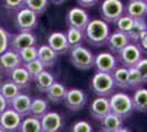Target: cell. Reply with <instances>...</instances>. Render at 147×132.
I'll list each match as a JSON object with an SVG mask.
<instances>
[{
  "label": "cell",
  "instance_id": "cell-46",
  "mask_svg": "<svg viewBox=\"0 0 147 132\" xmlns=\"http://www.w3.org/2000/svg\"><path fill=\"white\" fill-rule=\"evenodd\" d=\"M0 132H5V131H3V129H2L1 127H0Z\"/></svg>",
  "mask_w": 147,
  "mask_h": 132
},
{
  "label": "cell",
  "instance_id": "cell-7",
  "mask_svg": "<svg viewBox=\"0 0 147 132\" xmlns=\"http://www.w3.org/2000/svg\"><path fill=\"white\" fill-rule=\"evenodd\" d=\"M89 21H90V17L82 7H74L67 11L66 24L68 28L85 30Z\"/></svg>",
  "mask_w": 147,
  "mask_h": 132
},
{
  "label": "cell",
  "instance_id": "cell-47",
  "mask_svg": "<svg viewBox=\"0 0 147 132\" xmlns=\"http://www.w3.org/2000/svg\"><path fill=\"white\" fill-rule=\"evenodd\" d=\"M145 3H146V6H147V0H145Z\"/></svg>",
  "mask_w": 147,
  "mask_h": 132
},
{
  "label": "cell",
  "instance_id": "cell-1",
  "mask_svg": "<svg viewBox=\"0 0 147 132\" xmlns=\"http://www.w3.org/2000/svg\"><path fill=\"white\" fill-rule=\"evenodd\" d=\"M84 31H85V39H87L88 43L93 46L105 45L111 33L108 22H105L102 19L90 20Z\"/></svg>",
  "mask_w": 147,
  "mask_h": 132
},
{
  "label": "cell",
  "instance_id": "cell-21",
  "mask_svg": "<svg viewBox=\"0 0 147 132\" xmlns=\"http://www.w3.org/2000/svg\"><path fill=\"white\" fill-rule=\"evenodd\" d=\"M37 60L45 67H52L57 61V54L51 49L49 44H43L37 49Z\"/></svg>",
  "mask_w": 147,
  "mask_h": 132
},
{
  "label": "cell",
  "instance_id": "cell-6",
  "mask_svg": "<svg viewBox=\"0 0 147 132\" xmlns=\"http://www.w3.org/2000/svg\"><path fill=\"white\" fill-rule=\"evenodd\" d=\"M117 55L122 66L129 68V67H135L136 64L143 58V51L141 50L137 43L131 42L126 46H124Z\"/></svg>",
  "mask_w": 147,
  "mask_h": 132
},
{
  "label": "cell",
  "instance_id": "cell-25",
  "mask_svg": "<svg viewBox=\"0 0 147 132\" xmlns=\"http://www.w3.org/2000/svg\"><path fill=\"white\" fill-rule=\"evenodd\" d=\"M35 81V86H36L37 90H40L41 93H46V90L49 89L54 83H55V79H54V76L52 75L47 70H42L37 77L34 79Z\"/></svg>",
  "mask_w": 147,
  "mask_h": 132
},
{
  "label": "cell",
  "instance_id": "cell-12",
  "mask_svg": "<svg viewBox=\"0 0 147 132\" xmlns=\"http://www.w3.org/2000/svg\"><path fill=\"white\" fill-rule=\"evenodd\" d=\"M42 132H58L63 127V117L55 111H47L40 119Z\"/></svg>",
  "mask_w": 147,
  "mask_h": 132
},
{
  "label": "cell",
  "instance_id": "cell-26",
  "mask_svg": "<svg viewBox=\"0 0 147 132\" xmlns=\"http://www.w3.org/2000/svg\"><path fill=\"white\" fill-rule=\"evenodd\" d=\"M47 111H49V104L46 100L41 99V98H35V99L32 100L30 107L31 117H34L36 119H41Z\"/></svg>",
  "mask_w": 147,
  "mask_h": 132
},
{
  "label": "cell",
  "instance_id": "cell-32",
  "mask_svg": "<svg viewBox=\"0 0 147 132\" xmlns=\"http://www.w3.org/2000/svg\"><path fill=\"white\" fill-rule=\"evenodd\" d=\"M49 2V0H24V6L36 14H41L47 9Z\"/></svg>",
  "mask_w": 147,
  "mask_h": 132
},
{
  "label": "cell",
  "instance_id": "cell-42",
  "mask_svg": "<svg viewBox=\"0 0 147 132\" xmlns=\"http://www.w3.org/2000/svg\"><path fill=\"white\" fill-rule=\"evenodd\" d=\"M77 2L82 8H90V7L96 6L99 2V0H77Z\"/></svg>",
  "mask_w": 147,
  "mask_h": 132
},
{
  "label": "cell",
  "instance_id": "cell-3",
  "mask_svg": "<svg viewBox=\"0 0 147 132\" xmlns=\"http://www.w3.org/2000/svg\"><path fill=\"white\" fill-rule=\"evenodd\" d=\"M110 107L111 112L117 114L123 120L131 117V114L134 111L132 98L125 93H117L111 95Z\"/></svg>",
  "mask_w": 147,
  "mask_h": 132
},
{
  "label": "cell",
  "instance_id": "cell-14",
  "mask_svg": "<svg viewBox=\"0 0 147 132\" xmlns=\"http://www.w3.org/2000/svg\"><path fill=\"white\" fill-rule=\"evenodd\" d=\"M89 112L94 119L101 120L108 113L111 112L110 98L109 97H100L98 96L93 99L89 107Z\"/></svg>",
  "mask_w": 147,
  "mask_h": 132
},
{
  "label": "cell",
  "instance_id": "cell-11",
  "mask_svg": "<svg viewBox=\"0 0 147 132\" xmlns=\"http://www.w3.org/2000/svg\"><path fill=\"white\" fill-rule=\"evenodd\" d=\"M22 117L12 108H8L0 114V127L5 132H16L20 128Z\"/></svg>",
  "mask_w": 147,
  "mask_h": 132
},
{
  "label": "cell",
  "instance_id": "cell-29",
  "mask_svg": "<svg viewBox=\"0 0 147 132\" xmlns=\"http://www.w3.org/2000/svg\"><path fill=\"white\" fill-rule=\"evenodd\" d=\"M66 38H67L70 49L78 46V45H81V43L85 40V31L80 29H76V28H68Z\"/></svg>",
  "mask_w": 147,
  "mask_h": 132
},
{
  "label": "cell",
  "instance_id": "cell-33",
  "mask_svg": "<svg viewBox=\"0 0 147 132\" xmlns=\"http://www.w3.org/2000/svg\"><path fill=\"white\" fill-rule=\"evenodd\" d=\"M117 24V29L119 31L124 32L126 34H129V32L132 30L133 24H134V19L132 17L127 16L126 13H124L122 17H120L117 21L115 22Z\"/></svg>",
  "mask_w": 147,
  "mask_h": 132
},
{
  "label": "cell",
  "instance_id": "cell-24",
  "mask_svg": "<svg viewBox=\"0 0 147 132\" xmlns=\"http://www.w3.org/2000/svg\"><path fill=\"white\" fill-rule=\"evenodd\" d=\"M67 93V88L65 87L61 83H54L51 87L46 90V96L54 104H61V101H64L65 96Z\"/></svg>",
  "mask_w": 147,
  "mask_h": 132
},
{
  "label": "cell",
  "instance_id": "cell-17",
  "mask_svg": "<svg viewBox=\"0 0 147 132\" xmlns=\"http://www.w3.org/2000/svg\"><path fill=\"white\" fill-rule=\"evenodd\" d=\"M0 65L2 66V68H5L8 72H11L12 69L21 66L22 61L18 52L13 50H7L0 55Z\"/></svg>",
  "mask_w": 147,
  "mask_h": 132
},
{
  "label": "cell",
  "instance_id": "cell-35",
  "mask_svg": "<svg viewBox=\"0 0 147 132\" xmlns=\"http://www.w3.org/2000/svg\"><path fill=\"white\" fill-rule=\"evenodd\" d=\"M142 76L136 67L129 68V89H137L143 85Z\"/></svg>",
  "mask_w": 147,
  "mask_h": 132
},
{
  "label": "cell",
  "instance_id": "cell-4",
  "mask_svg": "<svg viewBox=\"0 0 147 132\" xmlns=\"http://www.w3.org/2000/svg\"><path fill=\"white\" fill-rule=\"evenodd\" d=\"M70 63L76 68L88 70L94 66V55L87 47L78 45L70 49Z\"/></svg>",
  "mask_w": 147,
  "mask_h": 132
},
{
  "label": "cell",
  "instance_id": "cell-16",
  "mask_svg": "<svg viewBox=\"0 0 147 132\" xmlns=\"http://www.w3.org/2000/svg\"><path fill=\"white\" fill-rule=\"evenodd\" d=\"M11 50L16 52H20L28 46H32L36 44V38L31 32H20L18 34L12 35L10 40Z\"/></svg>",
  "mask_w": 147,
  "mask_h": 132
},
{
  "label": "cell",
  "instance_id": "cell-28",
  "mask_svg": "<svg viewBox=\"0 0 147 132\" xmlns=\"http://www.w3.org/2000/svg\"><path fill=\"white\" fill-rule=\"evenodd\" d=\"M147 30V23L145 19H134V24L132 30L129 32V38L132 43H137L141 35Z\"/></svg>",
  "mask_w": 147,
  "mask_h": 132
},
{
  "label": "cell",
  "instance_id": "cell-43",
  "mask_svg": "<svg viewBox=\"0 0 147 132\" xmlns=\"http://www.w3.org/2000/svg\"><path fill=\"white\" fill-rule=\"evenodd\" d=\"M7 106H8V102H7V100L5 99V97L0 94V114L6 110Z\"/></svg>",
  "mask_w": 147,
  "mask_h": 132
},
{
  "label": "cell",
  "instance_id": "cell-48",
  "mask_svg": "<svg viewBox=\"0 0 147 132\" xmlns=\"http://www.w3.org/2000/svg\"><path fill=\"white\" fill-rule=\"evenodd\" d=\"M129 1H136V0H129Z\"/></svg>",
  "mask_w": 147,
  "mask_h": 132
},
{
  "label": "cell",
  "instance_id": "cell-31",
  "mask_svg": "<svg viewBox=\"0 0 147 132\" xmlns=\"http://www.w3.org/2000/svg\"><path fill=\"white\" fill-rule=\"evenodd\" d=\"M19 129H20V132H42L40 119H36L31 116L23 121H21Z\"/></svg>",
  "mask_w": 147,
  "mask_h": 132
},
{
  "label": "cell",
  "instance_id": "cell-36",
  "mask_svg": "<svg viewBox=\"0 0 147 132\" xmlns=\"http://www.w3.org/2000/svg\"><path fill=\"white\" fill-rule=\"evenodd\" d=\"M20 58L23 63H29L31 61H34L37 58V47L35 45L32 46H28L23 50H21L20 52H18Z\"/></svg>",
  "mask_w": 147,
  "mask_h": 132
},
{
  "label": "cell",
  "instance_id": "cell-9",
  "mask_svg": "<svg viewBox=\"0 0 147 132\" xmlns=\"http://www.w3.org/2000/svg\"><path fill=\"white\" fill-rule=\"evenodd\" d=\"M97 72L113 74L117 68V58L113 53L110 52H101L94 56V66Z\"/></svg>",
  "mask_w": 147,
  "mask_h": 132
},
{
  "label": "cell",
  "instance_id": "cell-10",
  "mask_svg": "<svg viewBox=\"0 0 147 132\" xmlns=\"http://www.w3.org/2000/svg\"><path fill=\"white\" fill-rule=\"evenodd\" d=\"M65 106L71 111H79L86 106L87 95L84 90L78 88L67 89V93L65 96Z\"/></svg>",
  "mask_w": 147,
  "mask_h": 132
},
{
  "label": "cell",
  "instance_id": "cell-8",
  "mask_svg": "<svg viewBox=\"0 0 147 132\" xmlns=\"http://www.w3.org/2000/svg\"><path fill=\"white\" fill-rule=\"evenodd\" d=\"M16 23L20 32H31L37 26V14L26 7L22 8L17 14Z\"/></svg>",
  "mask_w": 147,
  "mask_h": 132
},
{
  "label": "cell",
  "instance_id": "cell-22",
  "mask_svg": "<svg viewBox=\"0 0 147 132\" xmlns=\"http://www.w3.org/2000/svg\"><path fill=\"white\" fill-rule=\"evenodd\" d=\"M133 109L137 112L147 113V89L140 87L135 90L134 95L131 97Z\"/></svg>",
  "mask_w": 147,
  "mask_h": 132
},
{
  "label": "cell",
  "instance_id": "cell-19",
  "mask_svg": "<svg viewBox=\"0 0 147 132\" xmlns=\"http://www.w3.org/2000/svg\"><path fill=\"white\" fill-rule=\"evenodd\" d=\"M125 13L133 19H145L147 17V6L145 0L129 1L125 6Z\"/></svg>",
  "mask_w": 147,
  "mask_h": 132
},
{
  "label": "cell",
  "instance_id": "cell-39",
  "mask_svg": "<svg viewBox=\"0 0 147 132\" xmlns=\"http://www.w3.org/2000/svg\"><path fill=\"white\" fill-rule=\"evenodd\" d=\"M135 67L140 72L143 83H144V84L147 83V58H144V57H143L141 61L136 64Z\"/></svg>",
  "mask_w": 147,
  "mask_h": 132
},
{
  "label": "cell",
  "instance_id": "cell-41",
  "mask_svg": "<svg viewBox=\"0 0 147 132\" xmlns=\"http://www.w3.org/2000/svg\"><path fill=\"white\" fill-rule=\"evenodd\" d=\"M137 44L140 45V47H141V50L143 52H146L147 53V30L141 35V38L138 40Z\"/></svg>",
  "mask_w": 147,
  "mask_h": 132
},
{
  "label": "cell",
  "instance_id": "cell-18",
  "mask_svg": "<svg viewBox=\"0 0 147 132\" xmlns=\"http://www.w3.org/2000/svg\"><path fill=\"white\" fill-rule=\"evenodd\" d=\"M31 102L32 99L28 95L24 94H20L10 102V107L12 108L14 111L21 116V117H25V116H29L30 114V107H31Z\"/></svg>",
  "mask_w": 147,
  "mask_h": 132
},
{
  "label": "cell",
  "instance_id": "cell-45",
  "mask_svg": "<svg viewBox=\"0 0 147 132\" xmlns=\"http://www.w3.org/2000/svg\"><path fill=\"white\" fill-rule=\"evenodd\" d=\"M115 132H132V131L129 130L127 127H124V126H123L122 128H120V129H119L117 131H115Z\"/></svg>",
  "mask_w": 147,
  "mask_h": 132
},
{
  "label": "cell",
  "instance_id": "cell-30",
  "mask_svg": "<svg viewBox=\"0 0 147 132\" xmlns=\"http://www.w3.org/2000/svg\"><path fill=\"white\" fill-rule=\"evenodd\" d=\"M0 94L5 97L8 105H10V102L20 94V88L14 83L7 82L0 87Z\"/></svg>",
  "mask_w": 147,
  "mask_h": 132
},
{
  "label": "cell",
  "instance_id": "cell-44",
  "mask_svg": "<svg viewBox=\"0 0 147 132\" xmlns=\"http://www.w3.org/2000/svg\"><path fill=\"white\" fill-rule=\"evenodd\" d=\"M49 1H51L53 5H55V6H61V5H63L66 0H49Z\"/></svg>",
  "mask_w": 147,
  "mask_h": 132
},
{
  "label": "cell",
  "instance_id": "cell-38",
  "mask_svg": "<svg viewBox=\"0 0 147 132\" xmlns=\"http://www.w3.org/2000/svg\"><path fill=\"white\" fill-rule=\"evenodd\" d=\"M9 45H10V35L3 28L0 26V55L5 51L8 50Z\"/></svg>",
  "mask_w": 147,
  "mask_h": 132
},
{
  "label": "cell",
  "instance_id": "cell-15",
  "mask_svg": "<svg viewBox=\"0 0 147 132\" xmlns=\"http://www.w3.org/2000/svg\"><path fill=\"white\" fill-rule=\"evenodd\" d=\"M47 44L57 55L58 54H66L68 51L70 50L66 34L59 31L53 32L52 34H49V39H47Z\"/></svg>",
  "mask_w": 147,
  "mask_h": 132
},
{
  "label": "cell",
  "instance_id": "cell-37",
  "mask_svg": "<svg viewBox=\"0 0 147 132\" xmlns=\"http://www.w3.org/2000/svg\"><path fill=\"white\" fill-rule=\"evenodd\" d=\"M71 132H93V128L86 120H79L73 125Z\"/></svg>",
  "mask_w": 147,
  "mask_h": 132
},
{
  "label": "cell",
  "instance_id": "cell-13",
  "mask_svg": "<svg viewBox=\"0 0 147 132\" xmlns=\"http://www.w3.org/2000/svg\"><path fill=\"white\" fill-rule=\"evenodd\" d=\"M129 43H131V40H129V35L126 33L119 31L117 29H115L114 31L110 33L105 45H108V47L111 51V53L119 54L123 47L126 46Z\"/></svg>",
  "mask_w": 147,
  "mask_h": 132
},
{
  "label": "cell",
  "instance_id": "cell-20",
  "mask_svg": "<svg viewBox=\"0 0 147 132\" xmlns=\"http://www.w3.org/2000/svg\"><path fill=\"white\" fill-rule=\"evenodd\" d=\"M9 74H10L11 82L14 83L20 89H23V88H26L29 86L31 77L24 66L21 65L17 68L12 69L11 72H9Z\"/></svg>",
  "mask_w": 147,
  "mask_h": 132
},
{
  "label": "cell",
  "instance_id": "cell-27",
  "mask_svg": "<svg viewBox=\"0 0 147 132\" xmlns=\"http://www.w3.org/2000/svg\"><path fill=\"white\" fill-rule=\"evenodd\" d=\"M113 79L115 86L122 89H129V68L127 67H117L113 72Z\"/></svg>",
  "mask_w": 147,
  "mask_h": 132
},
{
  "label": "cell",
  "instance_id": "cell-40",
  "mask_svg": "<svg viewBox=\"0 0 147 132\" xmlns=\"http://www.w3.org/2000/svg\"><path fill=\"white\" fill-rule=\"evenodd\" d=\"M5 6L9 10H20L24 6V0H5Z\"/></svg>",
  "mask_w": 147,
  "mask_h": 132
},
{
  "label": "cell",
  "instance_id": "cell-49",
  "mask_svg": "<svg viewBox=\"0 0 147 132\" xmlns=\"http://www.w3.org/2000/svg\"><path fill=\"white\" fill-rule=\"evenodd\" d=\"M101 132H104V131H101Z\"/></svg>",
  "mask_w": 147,
  "mask_h": 132
},
{
  "label": "cell",
  "instance_id": "cell-34",
  "mask_svg": "<svg viewBox=\"0 0 147 132\" xmlns=\"http://www.w3.org/2000/svg\"><path fill=\"white\" fill-rule=\"evenodd\" d=\"M25 67V69L28 70V73H29V75H30L31 79H35L37 77V75L44 70L45 68V66H44L43 64L41 63L38 60H34V61H31L29 63H24L23 65Z\"/></svg>",
  "mask_w": 147,
  "mask_h": 132
},
{
  "label": "cell",
  "instance_id": "cell-5",
  "mask_svg": "<svg viewBox=\"0 0 147 132\" xmlns=\"http://www.w3.org/2000/svg\"><path fill=\"white\" fill-rule=\"evenodd\" d=\"M124 13L125 6L122 0H103L100 6L101 18L108 23H115Z\"/></svg>",
  "mask_w": 147,
  "mask_h": 132
},
{
  "label": "cell",
  "instance_id": "cell-2",
  "mask_svg": "<svg viewBox=\"0 0 147 132\" xmlns=\"http://www.w3.org/2000/svg\"><path fill=\"white\" fill-rule=\"evenodd\" d=\"M115 84L112 74L97 72L90 82V88L93 94L100 97H109L115 90Z\"/></svg>",
  "mask_w": 147,
  "mask_h": 132
},
{
  "label": "cell",
  "instance_id": "cell-23",
  "mask_svg": "<svg viewBox=\"0 0 147 132\" xmlns=\"http://www.w3.org/2000/svg\"><path fill=\"white\" fill-rule=\"evenodd\" d=\"M100 121L104 132H115L123 127V119L113 112L108 113Z\"/></svg>",
  "mask_w": 147,
  "mask_h": 132
}]
</instances>
